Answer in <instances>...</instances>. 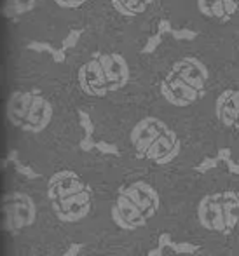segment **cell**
I'll list each match as a JSON object with an SVG mask.
<instances>
[{"instance_id": "d4e9b609", "label": "cell", "mask_w": 239, "mask_h": 256, "mask_svg": "<svg viewBox=\"0 0 239 256\" xmlns=\"http://www.w3.org/2000/svg\"><path fill=\"white\" fill-rule=\"evenodd\" d=\"M27 48L35 52H49L51 56H53L58 49V48H54V46L48 44V42H30V44H27Z\"/></svg>"}, {"instance_id": "836d02e7", "label": "cell", "mask_w": 239, "mask_h": 256, "mask_svg": "<svg viewBox=\"0 0 239 256\" xmlns=\"http://www.w3.org/2000/svg\"><path fill=\"white\" fill-rule=\"evenodd\" d=\"M157 32L159 34H173V26H171V21L169 20H161L157 23Z\"/></svg>"}, {"instance_id": "277c9868", "label": "cell", "mask_w": 239, "mask_h": 256, "mask_svg": "<svg viewBox=\"0 0 239 256\" xmlns=\"http://www.w3.org/2000/svg\"><path fill=\"white\" fill-rule=\"evenodd\" d=\"M197 216H199V223L204 228L220 234H229L227 222H225V211H223L222 194H213V196L204 197L199 202Z\"/></svg>"}, {"instance_id": "60d3db41", "label": "cell", "mask_w": 239, "mask_h": 256, "mask_svg": "<svg viewBox=\"0 0 239 256\" xmlns=\"http://www.w3.org/2000/svg\"><path fill=\"white\" fill-rule=\"evenodd\" d=\"M148 256H162V248H154V250L148 253Z\"/></svg>"}, {"instance_id": "4316f807", "label": "cell", "mask_w": 239, "mask_h": 256, "mask_svg": "<svg viewBox=\"0 0 239 256\" xmlns=\"http://www.w3.org/2000/svg\"><path fill=\"white\" fill-rule=\"evenodd\" d=\"M171 35L176 40H194L197 37V32L189 30V28H182V30H173Z\"/></svg>"}, {"instance_id": "44dd1931", "label": "cell", "mask_w": 239, "mask_h": 256, "mask_svg": "<svg viewBox=\"0 0 239 256\" xmlns=\"http://www.w3.org/2000/svg\"><path fill=\"white\" fill-rule=\"evenodd\" d=\"M110 214H112V220H114V223L119 226V228H122V230H128V232H131V230H135L131 225H129L128 222H126V220H124V216L121 214V211H119L117 204H114V206H112V209H110Z\"/></svg>"}, {"instance_id": "b9f144b4", "label": "cell", "mask_w": 239, "mask_h": 256, "mask_svg": "<svg viewBox=\"0 0 239 256\" xmlns=\"http://www.w3.org/2000/svg\"><path fill=\"white\" fill-rule=\"evenodd\" d=\"M236 129H239V118H237V122H236V126H234Z\"/></svg>"}, {"instance_id": "e575fe53", "label": "cell", "mask_w": 239, "mask_h": 256, "mask_svg": "<svg viewBox=\"0 0 239 256\" xmlns=\"http://www.w3.org/2000/svg\"><path fill=\"white\" fill-rule=\"evenodd\" d=\"M171 244H173V239H171V236H169L168 232H164V234H161L159 236V239H157V246L159 248H171Z\"/></svg>"}, {"instance_id": "5b68a950", "label": "cell", "mask_w": 239, "mask_h": 256, "mask_svg": "<svg viewBox=\"0 0 239 256\" xmlns=\"http://www.w3.org/2000/svg\"><path fill=\"white\" fill-rule=\"evenodd\" d=\"M164 131H168V126L155 117H145L133 128L131 143L135 145L140 157H145L148 146H150Z\"/></svg>"}, {"instance_id": "603a6c76", "label": "cell", "mask_w": 239, "mask_h": 256, "mask_svg": "<svg viewBox=\"0 0 239 256\" xmlns=\"http://www.w3.org/2000/svg\"><path fill=\"white\" fill-rule=\"evenodd\" d=\"M81 37H82V32L81 30H72L70 34L65 37V40H63V44H61V48L67 51V49H72V48H75V46L79 44V40H81Z\"/></svg>"}, {"instance_id": "4fadbf2b", "label": "cell", "mask_w": 239, "mask_h": 256, "mask_svg": "<svg viewBox=\"0 0 239 256\" xmlns=\"http://www.w3.org/2000/svg\"><path fill=\"white\" fill-rule=\"evenodd\" d=\"M115 204H117L119 211H121V214L124 216V220L129 223V225L133 226V228H140V226H143L145 223H147V216L143 214V211L138 208L135 202H133L129 197H126L124 194H119L117 200H115Z\"/></svg>"}, {"instance_id": "52a82bcc", "label": "cell", "mask_w": 239, "mask_h": 256, "mask_svg": "<svg viewBox=\"0 0 239 256\" xmlns=\"http://www.w3.org/2000/svg\"><path fill=\"white\" fill-rule=\"evenodd\" d=\"M119 194H124L126 197H129L133 202L142 209L143 214L147 216V220L152 218V216L157 212L159 202H161V200H159V194L155 192L154 186H150L145 182L133 183V185L128 186V188L119 190Z\"/></svg>"}, {"instance_id": "3957f363", "label": "cell", "mask_w": 239, "mask_h": 256, "mask_svg": "<svg viewBox=\"0 0 239 256\" xmlns=\"http://www.w3.org/2000/svg\"><path fill=\"white\" fill-rule=\"evenodd\" d=\"M79 86L86 94L96 96V98H103L110 92L107 75H105L100 58L95 56L91 61L82 64L81 70H79Z\"/></svg>"}, {"instance_id": "ab89813d", "label": "cell", "mask_w": 239, "mask_h": 256, "mask_svg": "<svg viewBox=\"0 0 239 256\" xmlns=\"http://www.w3.org/2000/svg\"><path fill=\"white\" fill-rule=\"evenodd\" d=\"M227 168H229L230 172H234V174L239 176V164H236L232 158H229V160H227Z\"/></svg>"}, {"instance_id": "e0dca14e", "label": "cell", "mask_w": 239, "mask_h": 256, "mask_svg": "<svg viewBox=\"0 0 239 256\" xmlns=\"http://www.w3.org/2000/svg\"><path fill=\"white\" fill-rule=\"evenodd\" d=\"M197 6H199V10H201L206 18H215V20H218V21L230 20L225 12L223 0H197Z\"/></svg>"}, {"instance_id": "cb8c5ba5", "label": "cell", "mask_w": 239, "mask_h": 256, "mask_svg": "<svg viewBox=\"0 0 239 256\" xmlns=\"http://www.w3.org/2000/svg\"><path fill=\"white\" fill-rule=\"evenodd\" d=\"M171 250L175 251V253H180V254H192L199 250V246L190 244V242H173Z\"/></svg>"}, {"instance_id": "f35d334b", "label": "cell", "mask_w": 239, "mask_h": 256, "mask_svg": "<svg viewBox=\"0 0 239 256\" xmlns=\"http://www.w3.org/2000/svg\"><path fill=\"white\" fill-rule=\"evenodd\" d=\"M230 154H232V152H230V148H220L218 150V155H216V157H218L220 160L227 162L230 158Z\"/></svg>"}, {"instance_id": "8d00e7d4", "label": "cell", "mask_w": 239, "mask_h": 256, "mask_svg": "<svg viewBox=\"0 0 239 256\" xmlns=\"http://www.w3.org/2000/svg\"><path fill=\"white\" fill-rule=\"evenodd\" d=\"M82 246L81 244H72V246H68V250L65 251L63 256H79V253H81Z\"/></svg>"}, {"instance_id": "ffe728a7", "label": "cell", "mask_w": 239, "mask_h": 256, "mask_svg": "<svg viewBox=\"0 0 239 256\" xmlns=\"http://www.w3.org/2000/svg\"><path fill=\"white\" fill-rule=\"evenodd\" d=\"M89 209H91V202L77 206V208H72V209H68V211H58L56 216L61 220V222H79V220L88 216Z\"/></svg>"}, {"instance_id": "ba28073f", "label": "cell", "mask_w": 239, "mask_h": 256, "mask_svg": "<svg viewBox=\"0 0 239 256\" xmlns=\"http://www.w3.org/2000/svg\"><path fill=\"white\" fill-rule=\"evenodd\" d=\"M173 72H176L178 77H182L187 84L192 86V88L204 92V86H206V80H208L209 74H208V68L199 60L190 58V56L183 58V60L176 61V63L173 64Z\"/></svg>"}, {"instance_id": "9c48e42d", "label": "cell", "mask_w": 239, "mask_h": 256, "mask_svg": "<svg viewBox=\"0 0 239 256\" xmlns=\"http://www.w3.org/2000/svg\"><path fill=\"white\" fill-rule=\"evenodd\" d=\"M35 96L34 102H32L30 112H28L27 117V124H25L23 131H30V132H41L48 128V124L51 122L53 117V106L41 92L35 89Z\"/></svg>"}, {"instance_id": "f546056e", "label": "cell", "mask_w": 239, "mask_h": 256, "mask_svg": "<svg viewBox=\"0 0 239 256\" xmlns=\"http://www.w3.org/2000/svg\"><path fill=\"white\" fill-rule=\"evenodd\" d=\"M218 160H220L218 157L204 158V160H202L201 164H199L197 168H195V171H197V172H206V171H209V169H215L216 166H218Z\"/></svg>"}, {"instance_id": "30bf717a", "label": "cell", "mask_w": 239, "mask_h": 256, "mask_svg": "<svg viewBox=\"0 0 239 256\" xmlns=\"http://www.w3.org/2000/svg\"><path fill=\"white\" fill-rule=\"evenodd\" d=\"M34 91H16L11 94L9 103H7V117L16 128L23 129L25 124H27V117L28 112H30L32 102H34Z\"/></svg>"}, {"instance_id": "ee69618b", "label": "cell", "mask_w": 239, "mask_h": 256, "mask_svg": "<svg viewBox=\"0 0 239 256\" xmlns=\"http://www.w3.org/2000/svg\"><path fill=\"white\" fill-rule=\"evenodd\" d=\"M145 2H147V4H148V6H150V4H152V2H154V0H145Z\"/></svg>"}, {"instance_id": "6da1fadb", "label": "cell", "mask_w": 239, "mask_h": 256, "mask_svg": "<svg viewBox=\"0 0 239 256\" xmlns=\"http://www.w3.org/2000/svg\"><path fill=\"white\" fill-rule=\"evenodd\" d=\"M4 212H6V228L16 234L18 230L30 226L35 220V204L25 194H9L4 200Z\"/></svg>"}, {"instance_id": "8fae6325", "label": "cell", "mask_w": 239, "mask_h": 256, "mask_svg": "<svg viewBox=\"0 0 239 256\" xmlns=\"http://www.w3.org/2000/svg\"><path fill=\"white\" fill-rule=\"evenodd\" d=\"M216 117L225 128H234L239 118V89H227L216 100Z\"/></svg>"}, {"instance_id": "8992f818", "label": "cell", "mask_w": 239, "mask_h": 256, "mask_svg": "<svg viewBox=\"0 0 239 256\" xmlns=\"http://www.w3.org/2000/svg\"><path fill=\"white\" fill-rule=\"evenodd\" d=\"M98 58H100L101 64H103L108 89L110 91H117V89L124 88L129 80V66H128V61L124 60V56H121L117 52H112V54H101Z\"/></svg>"}, {"instance_id": "9a60e30c", "label": "cell", "mask_w": 239, "mask_h": 256, "mask_svg": "<svg viewBox=\"0 0 239 256\" xmlns=\"http://www.w3.org/2000/svg\"><path fill=\"white\" fill-rule=\"evenodd\" d=\"M82 190H88V186L79 180V176H75V178H70L65 183H61L60 186L49 188V199L51 200H60V199H65V197H68V196H74V194L82 192Z\"/></svg>"}, {"instance_id": "7a4b0ae2", "label": "cell", "mask_w": 239, "mask_h": 256, "mask_svg": "<svg viewBox=\"0 0 239 256\" xmlns=\"http://www.w3.org/2000/svg\"><path fill=\"white\" fill-rule=\"evenodd\" d=\"M161 94L166 98V102L175 106H189L197 102L204 92L192 88L182 77H178L176 72L171 70L166 75V80L161 84Z\"/></svg>"}, {"instance_id": "7402d4cb", "label": "cell", "mask_w": 239, "mask_h": 256, "mask_svg": "<svg viewBox=\"0 0 239 256\" xmlns=\"http://www.w3.org/2000/svg\"><path fill=\"white\" fill-rule=\"evenodd\" d=\"M75 176H77V172H74V171H60V172H56V174L51 176V180H49V188L60 186L61 183H65L67 180H70V178H75Z\"/></svg>"}, {"instance_id": "7bdbcfd3", "label": "cell", "mask_w": 239, "mask_h": 256, "mask_svg": "<svg viewBox=\"0 0 239 256\" xmlns=\"http://www.w3.org/2000/svg\"><path fill=\"white\" fill-rule=\"evenodd\" d=\"M230 2H234V4H237V7H239V0H230Z\"/></svg>"}, {"instance_id": "484cf974", "label": "cell", "mask_w": 239, "mask_h": 256, "mask_svg": "<svg viewBox=\"0 0 239 256\" xmlns=\"http://www.w3.org/2000/svg\"><path fill=\"white\" fill-rule=\"evenodd\" d=\"M161 42H162V34H159V32H157V34H154V35H152V37L147 40V44L143 46L142 52H143V54H152V52L155 51V49L159 48V44H161Z\"/></svg>"}, {"instance_id": "f1b7e54d", "label": "cell", "mask_w": 239, "mask_h": 256, "mask_svg": "<svg viewBox=\"0 0 239 256\" xmlns=\"http://www.w3.org/2000/svg\"><path fill=\"white\" fill-rule=\"evenodd\" d=\"M79 120H81V126L86 131V134H93L95 126H93V120H91V117H89V114H86V112L81 110L79 112Z\"/></svg>"}, {"instance_id": "5bb4252c", "label": "cell", "mask_w": 239, "mask_h": 256, "mask_svg": "<svg viewBox=\"0 0 239 256\" xmlns=\"http://www.w3.org/2000/svg\"><path fill=\"white\" fill-rule=\"evenodd\" d=\"M223 199V211H225V222H227V230L232 232L234 228L239 225V194L227 190L222 194Z\"/></svg>"}, {"instance_id": "74e56055", "label": "cell", "mask_w": 239, "mask_h": 256, "mask_svg": "<svg viewBox=\"0 0 239 256\" xmlns=\"http://www.w3.org/2000/svg\"><path fill=\"white\" fill-rule=\"evenodd\" d=\"M53 60L56 61V63H63L65 60H67V54H65V49L63 48H58L56 52L53 54Z\"/></svg>"}, {"instance_id": "d6986e66", "label": "cell", "mask_w": 239, "mask_h": 256, "mask_svg": "<svg viewBox=\"0 0 239 256\" xmlns=\"http://www.w3.org/2000/svg\"><path fill=\"white\" fill-rule=\"evenodd\" d=\"M34 6L35 0H4V14L7 18L20 16V14L34 9Z\"/></svg>"}, {"instance_id": "d590c367", "label": "cell", "mask_w": 239, "mask_h": 256, "mask_svg": "<svg viewBox=\"0 0 239 256\" xmlns=\"http://www.w3.org/2000/svg\"><path fill=\"white\" fill-rule=\"evenodd\" d=\"M180 148H182V145H178L175 150H173L171 154H168L164 158H161V160H157V162H155V164H159V166H162V164H169V162H171V160H175V158H176V155L180 154Z\"/></svg>"}, {"instance_id": "1f68e13d", "label": "cell", "mask_w": 239, "mask_h": 256, "mask_svg": "<svg viewBox=\"0 0 239 256\" xmlns=\"http://www.w3.org/2000/svg\"><path fill=\"white\" fill-rule=\"evenodd\" d=\"M88 0H56V4L60 7H65V9H77V7H82Z\"/></svg>"}, {"instance_id": "83f0119b", "label": "cell", "mask_w": 239, "mask_h": 256, "mask_svg": "<svg viewBox=\"0 0 239 256\" xmlns=\"http://www.w3.org/2000/svg\"><path fill=\"white\" fill-rule=\"evenodd\" d=\"M14 166H16V171L20 172L21 176H25V178H28V180H37V178H39V172H35L34 169L30 168V166L21 164L20 160H18Z\"/></svg>"}, {"instance_id": "d6a6232c", "label": "cell", "mask_w": 239, "mask_h": 256, "mask_svg": "<svg viewBox=\"0 0 239 256\" xmlns=\"http://www.w3.org/2000/svg\"><path fill=\"white\" fill-rule=\"evenodd\" d=\"M81 148L84 150V152H91V150L96 148V142L93 140V134H86V138H82Z\"/></svg>"}, {"instance_id": "2e32d148", "label": "cell", "mask_w": 239, "mask_h": 256, "mask_svg": "<svg viewBox=\"0 0 239 256\" xmlns=\"http://www.w3.org/2000/svg\"><path fill=\"white\" fill-rule=\"evenodd\" d=\"M51 202H53L54 212H58V211H68V209H72V208H77V206L91 202V194H89V188H88V190H82V192H79V194H74V196L65 197V199L51 200Z\"/></svg>"}, {"instance_id": "7c38bea8", "label": "cell", "mask_w": 239, "mask_h": 256, "mask_svg": "<svg viewBox=\"0 0 239 256\" xmlns=\"http://www.w3.org/2000/svg\"><path fill=\"white\" fill-rule=\"evenodd\" d=\"M178 145H180V140H178V136H176V132L168 129V131L162 132V134L148 146L145 157L157 162V160H161V158H164L168 154H171Z\"/></svg>"}, {"instance_id": "ac0fdd59", "label": "cell", "mask_w": 239, "mask_h": 256, "mask_svg": "<svg viewBox=\"0 0 239 256\" xmlns=\"http://www.w3.org/2000/svg\"><path fill=\"white\" fill-rule=\"evenodd\" d=\"M112 6L122 16H136L145 12L148 4L145 0H112Z\"/></svg>"}, {"instance_id": "4dcf8cb0", "label": "cell", "mask_w": 239, "mask_h": 256, "mask_svg": "<svg viewBox=\"0 0 239 256\" xmlns=\"http://www.w3.org/2000/svg\"><path fill=\"white\" fill-rule=\"evenodd\" d=\"M96 150L101 154H107V155H119V148L112 143L107 142H96Z\"/></svg>"}]
</instances>
